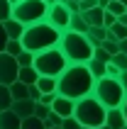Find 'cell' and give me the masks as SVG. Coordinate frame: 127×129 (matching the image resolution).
Returning <instances> with one entry per match:
<instances>
[{
    "label": "cell",
    "mask_w": 127,
    "mask_h": 129,
    "mask_svg": "<svg viewBox=\"0 0 127 129\" xmlns=\"http://www.w3.org/2000/svg\"><path fill=\"white\" fill-rule=\"evenodd\" d=\"M49 112H51V107H47V105H39V102L34 105V117H37V119H42V122H44V119L49 117Z\"/></svg>",
    "instance_id": "30"
},
{
    "label": "cell",
    "mask_w": 127,
    "mask_h": 129,
    "mask_svg": "<svg viewBox=\"0 0 127 129\" xmlns=\"http://www.w3.org/2000/svg\"><path fill=\"white\" fill-rule=\"evenodd\" d=\"M20 129H44V122H42V119H37V117L32 115V117H27V119H22Z\"/></svg>",
    "instance_id": "24"
},
{
    "label": "cell",
    "mask_w": 127,
    "mask_h": 129,
    "mask_svg": "<svg viewBox=\"0 0 127 129\" xmlns=\"http://www.w3.org/2000/svg\"><path fill=\"white\" fill-rule=\"evenodd\" d=\"M10 105H12V98H10V88H7V85H0V112L10 110Z\"/></svg>",
    "instance_id": "21"
},
{
    "label": "cell",
    "mask_w": 127,
    "mask_h": 129,
    "mask_svg": "<svg viewBox=\"0 0 127 129\" xmlns=\"http://www.w3.org/2000/svg\"><path fill=\"white\" fill-rule=\"evenodd\" d=\"M117 24H122V27H127V12H125V15H120V17H117Z\"/></svg>",
    "instance_id": "40"
},
{
    "label": "cell",
    "mask_w": 127,
    "mask_h": 129,
    "mask_svg": "<svg viewBox=\"0 0 127 129\" xmlns=\"http://www.w3.org/2000/svg\"><path fill=\"white\" fill-rule=\"evenodd\" d=\"M22 119L15 115L12 110H5V112H0V129H20Z\"/></svg>",
    "instance_id": "15"
},
{
    "label": "cell",
    "mask_w": 127,
    "mask_h": 129,
    "mask_svg": "<svg viewBox=\"0 0 127 129\" xmlns=\"http://www.w3.org/2000/svg\"><path fill=\"white\" fill-rule=\"evenodd\" d=\"M103 15H105V10L95 5L93 10H88V12H81V17L86 20L88 27H103Z\"/></svg>",
    "instance_id": "13"
},
{
    "label": "cell",
    "mask_w": 127,
    "mask_h": 129,
    "mask_svg": "<svg viewBox=\"0 0 127 129\" xmlns=\"http://www.w3.org/2000/svg\"><path fill=\"white\" fill-rule=\"evenodd\" d=\"M122 129H127V127H122Z\"/></svg>",
    "instance_id": "46"
},
{
    "label": "cell",
    "mask_w": 127,
    "mask_h": 129,
    "mask_svg": "<svg viewBox=\"0 0 127 129\" xmlns=\"http://www.w3.org/2000/svg\"><path fill=\"white\" fill-rule=\"evenodd\" d=\"M105 66L108 63H100V61L91 58V61L86 63V68H88V73L93 76V80H100V78H105Z\"/></svg>",
    "instance_id": "19"
},
{
    "label": "cell",
    "mask_w": 127,
    "mask_h": 129,
    "mask_svg": "<svg viewBox=\"0 0 127 129\" xmlns=\"http://www.w3.org/2000/svg\"><path fill=\"white\" fill-rule=\"evenodd\" d=\"M7 88H10V98H12V102L29 100V98H27V85H22V83H17V80H15L12 85H7Z\"/></svg>",
    "instance_id": "20"
},
{
    "label": "cell",
    "mask_w": 127,
    "mask_h": 129,
    "mask_svg": "<svg viewBox=\"0 0 127 129\" xmlns=\"http://www.w3.org/2000/svg\"><path fill=\"white\" fill-rule=\"evenodd\" d=\"M22 51H25V49H22V44H20V42H12V39H7V44H5V54H7V56L17 58Z\"/></svg>",
    "instance_id": "23"
},
{
    "label": "cell",
    "mask_w": 127,
    "mask_h": 129,
    "mask_svg": "<svg viewBox=\"0 0 127 129\" xmlns=\"http://www.w3.org/2000/svg\"><path fill=\"white\" fill-rule=\"evenodd\" d=\"M73 119L81 124V129H98L105 124V107L88 95L73 105Z\"/></svg>",
    "instance_id": "4"
},
{
    "label": "cell",
    "mask_w": 127,
    "mask_h": 129,
    "mask_svg": "<svg viewBox=\"0 0 127 129\" xmlns=\"http://www.w3.org/2000/svg\"><path fill=\"white\" fill-rule=\"evenodd\" d=\"M17 71H20L17 58L7 56L5 51H3L0 54V85H12L15 80H17Z\"/></svg>",
    "instance_id": "9"
},
{
    "label": "cell",
    "mask_w": 127,
    "mask_h": 129,
    "mask_svg": "<svg viewBox=\"0 0 127 129\" xmlns=\"http://www.w3.org/2000/svg\"><path fill=\"white\" fill-rule=\"evenodd\" d=\"M37 90L42 95H47V93H56V78H47V76H39L37 78Z\"/></svg>",
    "instance_id": "17"
},
{
    "label": "cell",
    "mask_w": 127,
    "mask_h": 129,
    "mask_svg": "<svg viewBox=\"0 0 127 129\" xmlns=\"http://www.w3.org/2000/svg\"><path fill=\"white\" fill-rule=\"evenodd\" d=\"M56 129H61V127H56Z\"/></svg>",
    "instance_id": "47"
},
{
    "label": "cell",
    "mask_w": 127,
    "mask_h": 129,
    "mask_svg": "<svg viewBox=\"0 0 127 129\" xmlns=\"http://www.w3.org/2000/svg\"><path fill=\"white\" fill-rule=\"evenodd\" d=\"M73 105H76L73 100L56 95V100L51 102V112H54V115H59L61 119H66V117H73Z\"/></svg>",
    "instance_id": "10"
},
{
    "label": "cell",
    "mask_w": 127,
    "mask_h": 129,
    "mask_svg": "<svg viewBox=\"0 0 127 129\" xmlns=\"http://www.w3.org/2000/svg\"><path fill=\"white\" fill-rule=\"evenodd\" d=\"M5 44H7V34H5V27H3V22H0V54L5 51Z\"/></svg>",
    "instance_id": "37"
},
{
    "label": "cell",
    "mask_w": 127,
    "mask_h": 129,
    "mask_svg": "<svg viewBox=\"0 0 127 129\" xmlns=\"http://www.w3.org/2000/svg\"><path fill=\"white\" fill-rule=\"evenodd\" d=\"M66 66H69V61L64 58V54L59 51V46H54V49H47V51L34 54V63H32V68L37 71V76L59 78V76L66 71Z\"/></svg>",
    "instance_id": "5"
},
{
    "label": "cell",
    "mask_w": 127,
    "mask_h": 129,
    "mask_svg": "<svg viewBox=\"0 0 127 129\" xmlns=\"http://www.w3.org/2000/svg\"><path fill=\"white\" fill-rule=\"evenodd\" d=\"M59 51L69 61V66H86L93 58V46L86 39V34H76V32H69V29L61 32Z\"/></svg>",
    "instance_id": "3"
},
{
    "label": "cell",
    "mask_w": 127,
    "mask_h": 129,
    "mask_svg": "<svg viewBox=\"0 0 127 129\" xmlns=\"http://www.w3.org/2000/svg\"><path fill=\"white\" fill-rule=\"evenodd\" d=\"M27 98L32 102H39V98H42V93L37 90V85H27Z\"/></svg>",
    "instance_id": "33"
},
{
    "label": "cell",
    "mask_w": 127,
    "mask_h": 129,
    "mask_svg": "<svg viewBox=\"0 0 127 129\" xmlns=\"http://www.w3.org/2000/svg\"><path fill=\"white\" fill-rule=\"evenodd\" d=\"M44 3H47V5H54V3H56V0H44Z\"/></svg>",
    "instance_id": "44"
},
{
    "label": "cell",
    "mask_w": 127,
    "mask_h": 129,
    "mask_svg": "<svg viewBox=\"0 0 127 129\" xmlns=\"http://www.w3.org/2000/svg\"><path fill=\"white\" fill-rule=\"evenodd\" d=\"M47 10L49 5L44 0H22L12 7V20L20 22L22 27L39 24V22H47Z\"/></svg>",
    "instance_id": "7"
},
{
    "label": "cell",
    "mask_w": 127,
    "mask_h": 129,
    "mask_svg": "<svg viewBox=\"0 0 127 129\" xmlns=\"http://www.w3.org/2000/svg\"><path fill=\"white\" fill-rule=\"evenodd\" d=\"M110 63H113L117 71H127V56L125 54H115V56L110 58Z\"/></svg>",
    "instance_id": "27"
},
{
    "label": "cell",
    "mask_w": 127,
    "mask_h": 129,
    "mask_svg": "<svg viewBox=\"0 0 127 129\" xmlns=\"http://www.w3.org/2000/svg\"><path fill=\"white\" fill-rule=\"evenodd\" d=\"M117 83L122 85V90H125V95H127V71H122V73H120V78H117Z\"/></svg>",
    "instance_id": "38"
},
{
    "label": "cell",
    "mask_w": 127,
    "mask_h": 129,
    "mask_svg": "<svg viewBox=\"0 0 127 129\" xmlns=\"http://www.w3.org/2000/svg\"><path fill=\"white\" fill-rule=\"evenodd\" d=\"M120 112H122V117H125V124H127V95H125V100H122V105H120Z\"/></svg>",
    "instance_id": "39"
},
{
    "label": "cell",
    "mask_w": 127,
    "mask_h": 129,
    "mask_svg": "<svg viewBox=\"0 0 127 129\" xmlns=\"http://www.w3.org/2000/svg\"><path fill=\"white\" fill-rule=\"evenodd\" d=\"M117 3H120V5H122V7H127V0H117Z\"/></svg>",
    "instance_id": "43"
},
{
    "label": "cell",
    "mask_w": 127,
    "mask_h": 129,
    "mask_svg": "<svg viewBox=\"0 0 127 129\" xmlns=\"http://www.w3.org/2000/svg\"><path fill=\"white\" fill-rule=\"evenodd\" d=\"M34 105H37V102H32V100H20V102H12L10 110H12L20 119H27V117L34 115Z\"/></svg>",
    "instance_id": "11"
},
{
    "label": "cell",
    "mask_w": 127,
    "mask_h": 129,
    "mask_svg": "<svg viewBox=\"0 0 127 129\" xmlns=\"http://www.w3.org/2000/svg\"><path fill=\"white\" fill-rule=\"evenodd\" d=\"M61 117L59 115H54V112H49V117H47V119H44V129H56V127H61Z\"/></svg>",
    "instance_id": "28"
},
{
    "label": "cell",
    "mask_w": 127,
    "mask_h": 129,
    "mask_svg": "<svg viewBox=\"0 0 127 129\" xmlns=\"http://www.w3.org/2000/svg\"><path fill=\"white\" fill-rule=\"evenodd\" d=\"M3 27H5L7 39H12V42H20V39H22V34H25V27H22L20 22H15L12 17H10L7 22H3Z\"/></svg>",
    "instance_id": "14"
},
{
    "label": "cell",
    "mask_w": 127,
    "mask_h": 129,
    "mask_svg": "<svg viewBox=\"0 0 127 129\" xmlns=\"http://www.w3.org/2000/svg\"><path fill=\"white\" fill-rule=\"evenodd\" d=\"M115 22H117V17H115V15H110V12H105V15H103V27H105V29H110Z\"/></svg>",
    "instance_id": "36"
},
{
    "label": "cell",
    "mask_w": 127,
    "mask_h": 129,
    "mask_svg": "<svg viewBox=\"0 0 127 129\" xmlns=\"http://www.w3.org/2000/svg\"><path fill=\"white\" fill-rule=\"evenodd\" d=\"M34 63V54H29V51H22L20 56H17V66L20 68H27V66Z\"/></svg>",
    "instance_id": "26"
},
{
    "label": "cell",
    "mask_w": 127,
    "mask_h": 129,
    "mask_svg": "<svg viewBox=\"0 0 127 129\" xmlns=\"http://www.w3.org/2000/svg\"><path fill=\"white\" fill-rule=\"evenodd\" d=\"M7 3H10V5L15 7V5H17V3H22V0H7Z\"/></svg>",
    "instance_id": "42"
},
{
    "label": "cell",
    "mask_w": 127,
    "mask_h": 129,
    "mask_svg": "<svg viewBox=\"0 0 127 129\" xmlns=\"http://www.w3.org/2000/svg\"><path fill=\"white\" fill-rule=\"evenodd\" d=\"M61 129H81V124H78L73 117H66V119L61 122Z\"/></svg>",
    "instance_id": "34"
},
{
    "label": "cell",
    "mask_w": 127,
    "mask_h": 129,
    "mask_svg": "<svg viewBox=\"0 0 127 129\" xmlns=\"http://www.w3.org/2000/svg\"><path fill=\"white\" fill-rule=\"evenodd\" d=\"M93 58H95V61H100V63H110V58H113V56H110V54H105V51L98 46V49H93Z\"/></svg>",
    "instance_id": "31"
},
{
    "label": "cell",
    "mask_w": 127,
    "mask_h": 129,
    "mask_svg": "<svg viewBox=\"0 0 127 129\" xmlns=\"http://www.w3.org/2000/svg\"><path fill=\"white\" fill-rule=\"evenodd\" d=\"M100 49L105 51V54H110V56H115V54H120V42H115V39H110V37H108L105 42L100 44Z\"/></svg>",
    "instance_id": "22"
},
{
    "label": "cell",
    "mask_w": 127,
    "mask_h": 129,
    "mask_svg": "<svg viewBox=\"0 0 127 129\" xmlns=\"http://www.w3.org/2000/svg\"><path fill=\"white\" fill-rule=\"evenodd\" d=\"M59 39H61V32L59 29H54L47 22H39V24L25 27V34H22L20 44H22V49L29 51V54H39V51L59 46Z\"/></svg>",
    "instance_id": "2"
},
{
    "label": "cell",
    "mask_w": 127,
    "mask_h": 129,
    "mask_svg": "<svg viewBox=\"0 0 127 129\" xmlns=\"http://www.w3.org/2000/svg\"><path fill=\"white\" fill-rule=\"evenodd\" d=\"M98 129H108V127H105V124H103V127H98Z\"/></svg>",
    "instance_id": "45"
},
{
    "label": "cell",
    "mask_w": 127,
    "mask_h": 129,
    "mask_svg": "<svg viewBox=\"0 0 127 129\" xmlns=\"http://www.w3.org/2000/svg\"><path fill=\"white\" fill-rule=\"evenodd\" d=\"M12 17V5L7 0H0V22H7Z\"/></svg>",
    "instance_id": "25"
},
{
    "label": "cell",
    "mask_w": 127,
    "mask_h": 129,
    "mask_svg": "<svg viewBox=\"0 0 127 129\" xmlns=\"http://www.w3.org/2000/svg\"><path fill=\"white\" fill-rule=\"evenodd\" d=\"M120 54H125V56H127V39H122V42H120Z\"/></svg>",
    "instance_id": "41"
},
{
    "label": "cell",
    "mask_w": 127,
    "mask_h": 129,
    "mask_svg": "<svg viewBox=\"0 0 127 129\" xmlns=\"http://www.w3.org/2000/svg\"><path fill=\"white\" fill-rule=\"evenodd\" d=\"M105 127L108 129H122V127H127V124H125V117H122V112H120V107L105 110Z\"/></svg>",
    "instance_id": "12"
},
{
    "label": "cell",
    "mask_w": 127,
    "mask_h": 129,
    "mask_svg": "<svg viewBox=\"0 0 127 129\" xmlns=\"http://www.w3.org/2000/svg\"><path fill=\"white\" fill-rule=\"evenodd\" d=\"M37 71L32 68V66H27V68H20L17 71V83H22V85H34L37 83Z\"/></svg>",
    "instance_id": "16"
},
{
    "label": "cell",
    "mask_w": 127,
    "mask_h": 129,
    "mask_svg": "<svg viewBox=\"0 0 127 129\" xmlns=\"http://www.w3.org/2000/svg\"><path fill=\"white\" fill-rule=\"evenodd\" d=\"M93 76L86 66H66V71L56 78V95L78 102L93 93Z\"/></svg>",
    "instance_id": "1"
},
{
    "label": "cell",
    "mask_w": 127,
    "mask_h": 129,
    "mask_svg": "<svg viewBox=\"0 0 127 129\" xmlns=\"http://www.w3.org/2000/svg\"><path fill=\"white\" fill-rule=\"evenodd\" d=\"M69 22H71V12L66 10V5H59V3L49 5V10H47V24H51L59 32H66Z\"/></svg>",
    "instance_id": "8"
},
{
    "label": "cell",
    "mask_w": 127,
    "mask_h": 129,
    "mask_svg": "<svg viewBox=\"0 0 127 129\" xmlns=\"http://www.w3.org/2000/svg\"><path fill=\"white\" fill-rule=\"evenodd\" d=\"M105 12H110V15H115V17H120V15H125V7L117 3V0H110V5L105 7Z\"/></svg>",
    "instance_id": "29"
},
{
    "label": "cell",
    "mask_w": 127,
    "mask_h": 129,
    "mask_svg": "<svg viewBox=\"0 0 127 129\" xmlns=\"http://www.w3.org/2000/svg\"><path fill=\"white\" fill-rule=\"evenodd\" d=\"M88 24H86V20L81 17V12L78 15H71V22H69V32H76V34H88Z\"/></svg>",
    "instance_id": "18"
},
{
    "label": "cell",
    "mask_w": 127,
    "mask_h": 129,
    "mask_svg": "<svg viewBox=\"0 0 127 129\" xmlns=\"http://www.w3.org/2000/svg\"><path fill=\"white\" fill-rule=\"evenodd\" d=\"M91 98L95 102H100L105 110H115V107H120L122 100H125V90H122V85L117 83V80H113V78H100V80L93 83Z\"/></svg>",
    "instance_id": "6"
},
{
    "label": "cell",
    "mask_w": 127,
    "mask_h": 129,
    "mask_svg": "<svg viewBox=\"0 0 127 129\" xmlns=\"http://www.w3.org/2000/svg\"><path fill=\"white\" fill-rule=\"evenodd\" d=\"M95 5H98L95 0H78V12H88V10H93Z\"/></svg>",
    "instance_id": "32"
},
{
    "label": "cell",
    "mask_w": 127,
    "mask_h": 129,
    "mask_svg": "<svg viewBox=\"0 0 127 129\" xmlns=\"http://www.w3.org/2000/svg\"><path fill=\"white\" fill-rule=\"evenodd\" d=\"M56 100V93H47V95H42L39 98V105H47V107H51V102Z\"/></svg>",
    "instance_id": "35"
}]
</instances>
